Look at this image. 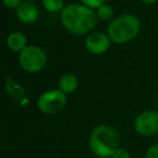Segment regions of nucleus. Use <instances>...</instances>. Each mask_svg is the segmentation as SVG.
I'll list each match as a JSON object with an SVG mask.
<instances>
[{
    "label": "nucleus",
    "mask_w": 158,
    "mask_h": 158,
    "mask_svg": "<svg viewBox=\"0 0 158 158\" xmlns=\"http://www.w3.org/2000/svg\"><path fill=\"white\" fill-rule=\"evenodd\" d=\"M112 158H130V154L126 148L119 147V148H117L116 152L113 154Z\"/></svg>",
    "instance_id": "obj_15"
},
{
    "label": "nucleus",
    "mask_w": 158,
    "mask_h": 158,
    "mask_svg": "<svg viewBox=\"0 0 158 158\" xmlns=\"http://www.w3.org/2000/svg\"><path fill=\"white\" fill-rule=\"evenodd\" d=\"M15 15L23 24H33L39 18V9L34 2L24 1L15 9Z\"/></svg>",
    "instance_id": "obj_8"
},
{
    "label": "nucleus",
    "mask_w": 158,
    "mask_h": 158,
    "mask_svg": "<svg viewBox=\"0 0 158 158\" xmlns=\"http://www.w3.org/2000/svg\"><path fill=\"white\" fill-rule=\"evenodd\" d=\"M142 1L144 3H146V5H153V3H155L158 0H142Z\"/></svg>",
    "instance_id": "obj_17"
},
{
    "label": "nucleus",
    "mask_w": 158,
    "mask_h": 158,
    "mask_svg": "<svg viewBox=\"0 0 158 158\" xmlns=\"http://www.w3.org/2000/svg\"><path fill=\"white\" fill-rule=\"evenodd\" d=\"M112 40L107 34L102 31H92L86 38L85 46L90 53L95 55H100L105 53L110 49Z\"/></svg>",
    "instance_id": "obj_7"
},
{
    "label": "nucleus",
    "mask_w": 158,
    "mask_h": 158,
    "mask_svg": "<svg viewBox=\"0 0 158 158\" xmlns=\"http://www.w3.org/2000/svg\"><path fill=\"white\" fill-rule=\"evenodd\" d=\"M82 5H85L86 7H89L93 10H97L98 8H100L102 5H104L105 0H80Z\"/></svg>",
    "instance_id": "obj_13"
},
{
    "label": "nucleus",
    "mask_w": 158,
    "mask_h": 158,
    "mask_svg": "<svg viewBox=\"0 0 158 158\" xmlns=\"http://www.w3.org/2000/svg\"><path fill=\"white\" fill-rule=\"evenodd\" d=\"M97 11L85 5L70 3L61 12V22L64 28L73 35L92 33L98 23Z\"/></svg>",
    "instance_id": "obj_1"
},
{
    "label": "nucleus",
    "mask_w": 158,
    "mask_h": 158,
    "mask_svg": "<svg viewBox=\"0 0 158 158\" xmlns=\"http://www.w3.org/2000/svg\"><path fill=\"white\" fill-rule=\"evenodd\" d=\"M134 129L141 135H153L158 133V112L145 110L134 119Z\"/></svg>",
    "instance_id": "obj_6"
},
{
    "label": "nucleus",
    "mask_w": 158,
    "mask_h": 158,
    "mask_svg": "<svg viewBox=\"0 0 158 158\" xmlns=\"http://www.w3.org/2000/svg\"><path fill=\"white\" fill-rule=\"evenodd\" d=\"M67 98L60 89H52L44 92L37 101L38 110L46 115H53L61 112L66 105Z\"/></svg>",
    "instance_id": "obj_5"
},
{
    "label": "nucleus",
    "mask_w": 158,
    "mask_h": 158,
    "mask_svg": "<svg viewBox=\"0 0 158 158\" xmlns=\"http://www.w3.org/2000/svg\"><path fill=\"white\" fill-rule=\"evenodd\" d=\"M25 1H31V2H34V1H37V0H25Z\"/></svg>",
    "instance_id": "obj_18"
},
{
    "label": "nucleus",
    "mask_w": 158,
    "mask_h": 158,
    "mask_svg": "<svg viewBox=\"0 0 158 158\" xmlns=\"http://www.w3.org/2000/svg\"><path fill=\"white\" fill-rule=\"evenodd\" d=\"M78 88V79L74 74H65L59 80V89L65 94L75 92Z\"/></svg>",
    "instance_id": "obj_10"
},
{
    "label": "nucleus",
    "mask_w": 158,
    "mask_h": 158,
    "mask_svg": "<svg viewBox=\"0 0 158 158\" xmlns=\"http://www.w3.org/2000/svg\"><path fill=\"white\" fill-rule=\"evenodd\" d=\"M141 31V22L133 14H121L110 21L107 35L113 44H125L131 41Z\"/></svg>",
    "instance_id": "obj_3"
},
{
    "label": "nucleus",
    "mask_w": 158,
    "mask_h": 158,
    "mask_svg": "<svg viewBox=\"0 0 158 158\" xmlns=\"http://www.w3.org/2000/svg\"><path fill=\"white\" fill-rule=\"evenodd\" d=\"M7 46L13 52L20 53L27 47V38L21 31H12L7 37Z\"/></svg>",
    "instance_id": "obj_9"
},
{
    "label": "nucleus",
    "mask_w": 158,
    "mask_h": 158,
    "mask_svg": "<svg viewBox=\"0 0 158 158\" xmlns=\"http://www.w3.org/2000/svg\"><path fill=\"white\" fill-rule=\"evenodd\" d=\"M120 134L114 127L100 125L92 130L89 138V147L95 156L110 158L119 148Z\"/></svg>",
    "instance_id": "obj_2"
},
{
    "label": "nucleus",
    "mask_w": 158,
    "mask_h": 158,
    "mask_svg": "<svg viewBox=\"0 0 158 158\" xmlns=\"http://www.w3.org/2000/svg\"><path fill=\"white\" fill-rule=\"evenodd\" d=\"M19 62L23 70L35 74L46 67L48 56L46 51L40 47L27 46L19 53Z\"/></svg>",
    "instance_id": "obj_4"
},
{
    "label": "nucleus",
    "mask_w": 158,
    "mask_h": 158,
    "mask_svg": "<svg viewBox=\"0 0 158 158\" xmlns=\"http://www.w3.org/2000/svg\"><path fill=\"white\" fill-rule=\"evenodd\" d=\"M145 158H158V143L154 144L147 149Z\"/></svg>",
    "instance_id": "obj_14"
},
{
    "label": "nucleus",
    "mask_w": 158,
    "mask_h": 158,
    "mask_svg": "<svg viewBox=\"0 0 158 158\" xmlns=\"http://www.w3.org/2000/svg\"><path fill=\"white\" fill-rule=\"evenodd\" d=\"M42 6L47 11L51 13H57L62 12L65 8L64 6V0H41Z\"/></svg>",
    "instance_id": "obj_11"
},
{
    "label": "nucleus",
    "mask_w": 158,
    "mask_h": 158,
    "mask_svg": "<svg viewBox=\"0 0 158 158\" xmlns=\"http://www.w3.org/2000/svg\"><path fill=\"white\" fill-rule=\"evenodd\" d=\"M97 15L100 20L102 21H110L113 20V15H114V10L110 5H102L100 8L97 9Z\"/></svg>",
    "instance_id": "obj_12"
},
{
    "label": "nucleus",
    "mask_w": 158,
    "mask_h": 158,
    "mask_svg": "<svg viewBox=\"0 0 158 158\" xmlns=\"http://www.w3.org/2000/svg\"><path fill=\"white\" fill-rule=\"evenodd\" d=\"M2 3L9 9H16L22 3V0H2Z\"/></svg>",
    "instance_id": "obj_16"
}]
</instances>
